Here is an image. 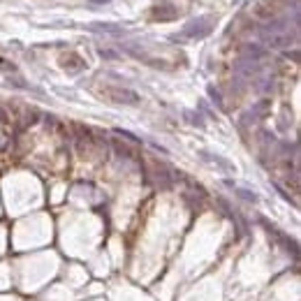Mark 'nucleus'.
Here are the masks:
<instances>
[{
  "instance_id": "20e7f679",
  "label": "nucleus",
  "mask_w": 301,
  "mask_h": 301,
  "mask_svg": "<svg viewBox=\"0 0 301 301\" xmlns=\"http://www.w3.org/2000/svg\"><path fill=\"white\" fill-rule=\"evenodd\" d=\"M150 16H153L155 21H172V19L179 16V9L174 7V5H169V2H160V5L153 7V14Z\"/></svg>"
},
{
  "instance_id": "f257e3e1",
  "label": "nucleus",
  "mask_w": 301,
  "mask_h": 301,
  "mask_svg": "<svg viewBox=\"0 0 301 301\" xmlns=\"http://www.w3.org/2000/svg\"><path fill=\"white\" fill-rule=\"evenodd\" d=\"M102 95L107 98L109 102H116V104H137L139 102V95L130 88H118V86H109L102 88Z\"/></svg>"
},
{
  "instance_id": "7ed1b4c3",
  "label": "nucleus",
  "mask_w": 301,
  "mask_h": 301,
  "mask_svg": "<svg viewBox=\"0 0 301 301\" xmlns=\"http://www.w3.org/2000/svg\"><path fill=\"white\" fill-rule=\"evenodd\" d=\"M60 65H63V70H67L70 74H77V72H81L84 67H86V60L79 56V53H65L63 58H60Z\"/></svg>"
},
{
  "instance_id": "39448f33",
  "label": "nucleus",
  "mask_w": 301,
  "mask_h": 301,
  "mask_svg": "<svg viewBox=\"0 0 301 301\" xmlns=\"http://www.w3.org/2000/svg\"><path fill=\"white\" fill-rule=\"evenodd\" d=\"M252 14L257 19H276L278 16V7H276V0L273 2H257L252 7Z\"/></svg>"
},
{
  "instance_id": "9d476101",
  "label": "nucleus",
  "mask_w": 301,
  "mask_h": 301,
  "mask_svg": "<svg viewBox=\"0 0 301 301\" xmlns=\"http://www.w3.org/2000/svg\"><path fill=\"white\" fill-rule=\"evenodd\" d=\"M93 5H100V2H109V0H91Z\"/></svg>"
},
{
  "instance_id": "f03ea898",
  "label": "nucleus",
  "mask_w": 301,
  "mask_h": 301,
  "mask_svg": "<svg viewBox=\"0 0 301 301\" xmlns=\"http://www.w3.org/2000/svg\"><path fill=\"white\" fill-rule=\"evenodd\" d=\"M211 30H213V19L211 16H200V19H193V21L188 23L183 35L195 40V37H206Z\"/></svg>"
},
{
  "instance_id": "423d86ee",
  "label": "nucleus",
  "mask_w": 301,
  "mask_h": 301,
  "mask_svg": "<svg viewBox=\"0 0 301 301\" xmlns=\"http://www.w3.org/2000/svg\"><path fill=\"white\" fill-rule=\"evenodd\" d=\"M114 149H116V153H118V155H123V158H132V155H135V150H130L128 146H125V144H121L118 139L114 142Z\"/></svg>"
},
{
  "instance_id": "1a4fd4ad",
  "label": "nucleus",
  "mask_w": 301,
  "mask_h": 301,
  "mask_svg": "<svg viewBox=\"0 0 301 301\" xmlns=\"http://www.w3.org/2000/svg\"><path fill=\"white\" fill-rule=\"evenodd\" d=\"M7 121H9V118H7V111L0 107V123H7Z\"/></svg>"
},
{
  "instance_id": "0eeeda50",
  "label": "nucleus",
  "mask_w": 301,
  "mask_h": 301,
  "mask_svg": "<svg viewBox=\"0 0 301 301\" xmlns=\"http://www.w3.org/2000/svg\"><path fill=\"white\" fill-rule=\"evenodd\" d=\"M98 30H107V33H114V35L121 33V28H116V26H111V23H98Z\"/></svg>"
},
{
  "instance_id": "6e6552de",
  "label": "nucleus",
  "mask_w": 301,
  "mask_h": 301,
  "mask_svg": "<svg viewBox=\"0 0 301 301\" xmlns=\"http://www.w3.org/2000/svg\"><path fill=\"white\" fill-rule=\"evenodd\" d=\"M0 70L2 72H14V65H9L7 60H0Z\"/></svg>"
}]
</instances>
